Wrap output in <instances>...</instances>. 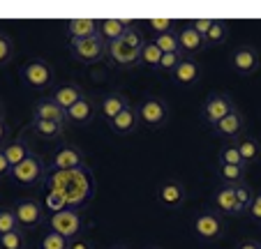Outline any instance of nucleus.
Masks as SVG:
<instances>
[{"label": "nucleus", "instance_id": "f257e3e1", "mask_svg": "<svg viewBox=\"0 0 261 249\" xmlns=\"http://www.w3.org/2000/svg\"><path fill=\"white\" fill-rule=\"evenodd\" d=\"M192 233L197 235V240L201 242H220L227 233V222L220 212H213V210H201L194 215L192 219Z\"/></svg>", "mask_w": 261, "mask_h": 249}, {"label": "nucleus", "instance_id": "f704fd0d", "mask_svg": "<svg viewBox=\"0 0 261 249\" xmlns=\"http://www.w3.org/2000/svg\"><path fill=\"white\" fill-rule=\"evenodd\" d=\"M16 229H19V222H16L14 208H0V235H5Z\"/></svg>", "mask_w": 261, "mask_h": 249}, {"label": "nucleus", "instance_id": "aec40b11", "mask_svg": "<svg viewBox=\"0 0 261 249\" xmlns=\"http://www.w3.org/2000/svg\"><path fill=\"white\" fill-rule=\"evenodd\" d=\"M127 97H125L123 93H118V90H114V93H107L102 99H99L97 104V113L104 118V120H114L116 116H118L120 111H123L125 106H127Z\"/></svg>", "mask_w": 261, "mask_h": 249}, {"label": "nucleus", "instance_id": "2eb2a0df", "mask_svg": "<svg viewBox=\"0 0 261 249\" xmlns=\"http://www.w3.org/2000/svg\"><path fill=\"white\" fill-rule=\"evenodd\" d=\"M213 205H215V212H220L222 217H236L241 215L236 203V194H233V187L229 185H220L213 191Z\"/></svg>", "mask_w": 261, "mask_h": 249}, {"label": "nucleus", "instance_id": "a211bd4d", "mask_svg": "<svg viewBox=\"0 0 261 249\" xmlns=\"http://www.w3.org/2000/svg\"><path fill=\"white\" fill-rule=\"evenodd\" d=\"M86 93L81 86H76V83H63V86H58V88L54 90V95H51V102H56L63 111H67V108H72L74 104L79 102V99H84Z\"/></svg>", "mask_w": 261, "mask_h": 249}, {"label": "nucleus", "instance_id": "473e14b6", "mask_svg": "<svg viewBox=\"0 0 261 249\" xmlns=\"http://www.w3.org/2000/svg\"><path fill=\"white\" fill-rule=\"evenodd\" d=\"M0 249H25V231L16 229L0 235Z\"/></svg>", "mask_w": 261, "mask_h": 249}, {"label": "nucleus", "instance_id": "e433bc0d", "mask_svg": "<svg viewBox=\"0 0 261 249\" xmlns=\"http://www.w3.org/2000/svg\"><path fill=\"white\" fill-rule=\"evenodd\" d=\"M67 247H69V240L54 233V231H49V233L40 240V249H67Z\"/></svg>", "mask_w": 261, "mask_h": 249}, {"label": "nucleus", "instance_id": "393cba45", "mask_svg": "<svg viewBox=\"0 0 261 249\" xmlns=\"http://www.w3.org/2000/svg\"><path fill=\"white\" fill-rule=\"evenodd\" d=\"M236 148H238V152H241L243 164H245V166L259 161V157H261V143L256 141L254 136H247V134H245V136H241L236 141Z\"/></svg>", "mask_w": 261, "mask_h": 249}, {"label": "nucleus", "instance_id": "7ed1b4c3", "mask_svg": "<svg viewBox=\"0 0 261 249\" xmlns=\"http://www.w3.org/2000/svg\"><path fill=\"white\" fill-rule=\"evenodd\" d=\"M139 122L148 129H162L169 122V106L160 97H146L141 104H137Z\"/></svg>", "mask_w": 261, "mask_h": 249}, {"label": "nucleus", "instance_id": "a18cd8bd", "mask_svg": "<svg viewBox=\"0 0 261 249\" xmlns=\"http://www.w3.org/2000/svg\"><path fill=\"white\" fill-rule=\"evenodd\" d=\"M0 120H5V108H3V104H0Z\"/></svg>", "mask_w": 261, "mask_h": 249}, {"label": "nucleus", "instance_id": "a19ab883", "mask_svg": "<svg viewBox=\"0 0 261 249\" xmlns=\"http://www.w3.org/2000/svg\"><path fill=\"white\" fill-rule=\"evenodd\" d=\"M233 249H261V242L254 238H243V240H238Z\"/></svg>", "mask_w": 261, "mask_h": 249}, {"label": "nucleus", "instance_id": "7c9ffc66", "mask_svg": "<svg viewBox=\"0 0 261 249\" xmlns=\"http://www.w3.org/2000/svg\"><path fill=\"white\" fill-rule=\"evenodd\" d=\"M153 44L158 46L162 53H180V46H178V35L176 33H167V35H155Z\"/></svg>", "mask_w": 261, "mask_h": 249}, {"label": "nucleus", "instance_id": "6ab92c4d", "mask_svg": "<svg viewBox=\"0 0 261 249\" xmlns=\"http://www.w3.org/2000/svg\"><path fill=\"white\" fill-rule=\"evenodd\" d=\"M33 120H49V122H58V125H65L67 122V116L65 111L58 106L56 102L49 99H40V102L33 104Z\"/></svg>", "mask_w": 261, "mask_h": 249}, {"label": "nucleus", "instance_id": "4468645a", "mask_svg": "<svg viewBox=\"0 0 261 249\" xmlns=\"http://www.w3.org/2000/svg\"><path fill=\"white\" fill-rule=\"evenodd\" d=\"M109 127H111V132L118 134V136H127V134H134L139 129V113H137V106H132V104H127V106L123 108V111L118 113V116L114 118V120L107 122Z\"/></svg>", "mask_w": 261, "mask_h": 249}, {"label": "nucleus", "instance_id": "49530a36", "mask_svg": "<svg viewBox=\"0 0 261 249\" xmlns=\"http://www.w3.org/2000/svg\"><path fill=\"white\" fill-rule=\"evenodd\" d=\"M114 249H127V247H114Z\"/></svg>", "mask_w": 261, "mask_h": 249}, {"label": "nucleus", "instance_id": "de8ad7c7", "mask_svg": "<svg viewBox=\"0 0 261 249\" xmlns=\"http://www.w3.org/2000/svg\"><path fill=\"white\" fill-rule=\"evenodd\" d=\"M150 249H160V247H150Z\"/></svg>", "mask_w": 261, "mask_h": 249}, {"label": "nucleus", "instance_id": "9d476101", "mask_svg": "<svg viewBox=\"0 0 261 249\" xmlns=\"http://www.w3.org/2000/svg\"><path fill=\"white\" fill-rule=\"evenodd\" d=\"M10 176L14 178L19 185H25V187L35 185V182H40L42 176H44V159H42V157H37V155L25 157L19 166H14V169H12Z\"/></svg>", "mask_w": 261, "mask_h": 249}, {"label": "nucleus", "instance_id": "dca6fc26", "mask_svg": "<svg viewBox=\"0 0 261 249\" xmlns=\"http://www.w3.org/2000/svg\"><path fill=\"white\" fill-rule=\"evenodd\" d=\"M139 53L141 51L129 46L125 39H116V42L109 44V58L118 67H134V65H139Z\"/></svg>", "mask_w": 261, "mask_h": 249}, {"label": "nucleus", "instance_id": "f03ea898", "mask_svg": "<svg viewBox=\"0 0 261 249\" xmlns=\"http://www.w3.org/2000/svg\"><path fill=\"white\" fill-rule=\"evenodd\" d=\"M67 49L76 63H84V65L102 63V60L109 56V44L99 37V35L97 37H90V39H76V42L69 39Z\"/></svg>", "mask_w": 261, "mask_h": 249}, {"label": "nucleus", "instance_id": "412c9836", "mask_svg": "<svg viewBox=\"0 0 261 249\" xmlns=\"http://www.w3.org/2000/svg\"><path fill=\"white\" fill-rule=\"evenodd\" d=\"M67 28L69 39H90V37H97V19H90V16H81V19H69L65 23Z\"/></svg>", "mask_w": 261, "mask_h": 249}, {"label": "nucleus", "instance_id": "5701e85b", "mask_svg": "<svg viewBox=\"0 0 261 249\" xmlns=\"http://www.w3.org/2000/svg\"><path fill=\"white\" fill-rule=\"evenodd\" d=\"M65 116H67V122H74V125H88V122L95 118V104L90 102L88 97H84L74 104L72 108H67Z\"/></svg>", "mask_w": 261, "mask_h": 249}, {"label": "nucleus", "instance_id": "a878e982", "mask_svg": "<svg viewBox=\"0 0 261 249\" xmlns=\"http://www.w3.org/2000/svg\"><path fill=\"white\" fill-rule=\"evenodd\" d=\"M3 155H5V159L10 161V166L14 169V166H19L21 161L25 159V157H30L33 152H30V146L23 141V139H14L12 143H7L5 148H3Z\"/></svg>", "mask_w": 261, "mask_h": 249}, {"label": "nucleus", "instance_id": "c03bdc74", "mask_svg": "<svg viewBox=\"0 0 261 249\" xmlns=\"http://www.w3.org/2000/svg\"><path fill=\"white\" fill-rule=\"evenodd\" d=\"M7 125H5V120H0V150L7 146Z\"/></svg>", "mask_w": 261, "mask_h": 249}, {"label": "nucleus", "instance_id": "bb28decb", "mask_svg": "<svg viewBox=\"0 0 261 249\" xmlns=\"http://www.w3.org/2000/svg\"><path fill=\"white\" fill-rule=\"evenodd\" d=\"M245 166H231V164H217V176H220L222 185L236 187L241 182H245Z\"/></svg>", "mask_w": 261, "mask_h": 249}, {"label": "nucleus", "instance_id": "9b49d317", "mask_svg": "<svg viewBox=\"0 0 261 249\" xmlns=\"http://www.w3.org/2000/svg\"><path fill=\"white\" fill-rule=\"evenodd\" d=\"M185 199H188V189H185V185H182L180 180H173L171 178V180L160 182L158 201L162 208H167V210H178V208H182Z\"/></svg>", "mask_w": 261, "mask_h": 249}, {"label": "nucleus", "instance_id": "20e7f679", "mask_svg": "<svg viewBox=\"0 0 261 249\" xmlns=\"http://www.w3.org/2000/svg\"><path fill=\"white\" fill-rule=\"evenodd\" d=\"M21 78H23V83L30 86V88L46 90V88H51V83H54V67L42 58H33L23 65Z\"/></svg>", "mask_w": 261, "mask_h": 249}, {"label": "nucleus", "instance_id": "0eeeda50", "mask_svg": "<svg viewBox=\"0 0 261 249\" xmlns=\"http://www.w3.org/2000/svg\"><path fill=\"white\" fill-rule=\"evenodd\" d=\"M211 129L215 136L224 139V141H229V143H236L241 136H245V116H243V111L236 106L227 118H222L215 127H211Z\"/></svg>", "mask_w": 261, "mask_h": 249}, {"label": "nucleus", "instance_id": "37998d69", "mask_svg": "<svg viewBox=\"0 0 261 249\" xmlns=\"http://www.w3.org/2000/svg\"><path fill=\"white\" fill-rule=\"evenodd\" d=\"M10 173H12V166H10V161L5 159V155H3V150H0V178L10 176Z\"/></svg>", "mask_w": 261, "mask_h": 249}, {"label": "nucleus", "instance_id": "72a5a7b5", "mask_svg": "<svg viewBox=\"0 0 261 249\" xmlns=\"http://www.w3.org/2000/svg\"><path fill=\"white\" fill-rule=\"evenodd\" d=\"M233 194H236V203H238V210H241V215H245L247 208H250L252 199H254V191H252V187L247 185V182H241V185L233 187Z\"/></svg>", "mask_w": 261, "mask_h": 249}, {"label": "nucleus", "instance_id": "4be33fe9", "mask_svg": "<svg viewBox=\"0 0 261 249\" xmlns=\"http://www.w3.org/2000/svg\"><path fill=\"white\" fill-rule=\"evenodd\" d=\"M171 76L178 86H194L201 78V67H199L197 58H182Z\"/></svg>", "mask_w": 261, "mask_h": 249}, {"label": "nucleus", "instance_id": "423d86ee", "mask_svg": "<svg viewBox=\"0 0 261 249\" xmlns=\"http://www.w3.org/2000/svg\"><path fill=\"white\" fill-rule=\"evenodd\" d=\"M49 226L54 233L63 235L67 240H74L79 238L81 231H84V219H81V215L76 210H60L49 219Z\"/></svg>", "mask_w": 261, "mask_h": 249}, {"label": "nucleus", "instance_id": "1a4fd4ad", "mask_svg": "<svg viewBox=\"0 0 261 249\" xmlns=\"http://www.w3.org/2000/svg\"><path fill=\"white\" fill-rule=\"evenodd\" d=\"M14 215H16V222H19V229L23 231H30V229H37V226L44 224V208H42L37 201L33 199H25V201H19L14 205Z\"/></svg>", "mask_w": 261, "mask_h": 249}, {"label": "nucleus", "instance_id": "79ce46f5", "mask_svg": "<svg viewBox=\"0 0 261 249\" xmlns=\"http://www.w3.org/2000/svg\"><path fill=\"white\" fill-rule=\"evenodd\" d=\"M67 249H93V242H90V240H84V238H74V240H69Z\"/></svg>", "mask_w": 261, "mask_h": 249}, {"label": "nucleus", "instance_id": "f3484780", "mask_svg": "<svg viewBox=\"0 0 261 249\" xmlns=\"http://www.w3.org/2000/svg\"><path fill=\"white\" fill-rule=\"evenodd\" d=\"M132 25L134 23L127 21V19H99L97 21V33L107 44H111V42H116V39L125 37V33H127Z\"/></svg>", "mask_w": 261, "mask_h": 249}, {"label": "nucleus", "instance_id": "39448f33", "mask_svg": "<svg viewBox=\"0 0 261 249\" xmlns=\"http://www.w3.org/2000/svg\"><path fill=\"white\" fill-rule=\"evenodd\" d=\"M233 108H236V104H233V99L227 93H213L201 106V120L206 122L208 127H215L217 122L222 118H227Z\"/></svg>", "mask_w": 261, "mask_h": 249}, {"label": "nucleus", "instance_id": "c756f323", "mask_svg": "<svg viewBox=\"0 0 261 249\" xmlns=\"http://www.w3.org/2000/svg\"><path fill=\"white\" fill-rule=\"evenodd\" d=\"M160 58H162V51L153 44V39H146V44L141 46V53H139V65H146V67L158 69Z\"/></svg>", "mask_w": 261, "mask_h": 249}, {"label": "nucleus", "instance_id": "2f4dec72", "mask_svg": "<svg viewBox=\"0 0 261 249\" xmlns=\"http://www.w3.org/2000/svg\"><path fill=\"white\" fill-rule=\"evenodd\" d=\"M217 164L245 166V164H243L241 152H238V148H236V143H227L224 148H220V152H217ZM245 169H247V166H245Z\"/></svg>", "mask_w": 261, "mask_h": 249}, {"label": "nucleus", "instance_id": "b1692460", "mask_svg": "<svg viewBox=\"0 0 261 249\" xmlns=\"http://www.w3.org/2000/svg\"><path fill=\"white\" fill-rule=\"evenodd\" d=\"M30 127H33L35 136L44 139V141H58L65 134V125L49 122V120H30Z\"/></svg>", "mask_w": 261, "mask_h": 249}, {"label": "nucleus", "instance_id": "ea45409f", "mask_svg": "<svg viewBox=\"0 0 261 249\" xmlns=\"http://www.w3.org/2000/svg\"><path fill=\"white\" fill-rule=\"evenodd\" d=\"M245 215H250L252 219L261 224V191L259 194H254V199H252V203H250V208H247Z\"/></svg>", "mask_w": 261, "mask_h": 249}, {"label": "nucleus", "instance_id": "cd10ccee", "mask_svg": "<svg viewBox=\"0 0 261 249\" xmlns=\"http://www.w3.org/2000/svg\"><path fill=\"white\" fill-rule=\"evenodd\" d=\"M227 39H229V23L222 19H213V25L206 35L208 46H220V44H224Z\"/></svg>", "mask_w": 261, "mask_h": 249}, {"label": "nucleus", "instance_id": "c9c22d12", "mask_svg": "<svg viewBox=\"0 0 261 249\" xmlns=\"http://www.w3.org/2000/svg\"><path fill=\"white\" fill-rule=\"evenodd\" d=\"M14 58V42L7 33H0V67H5Z\"/></svg>", "mask_w": 261, "mask_h": 249}, {"label": "nucleus", "instance_id": "4c0bfd02", "mask_svg": "<svg viewBox=\"0 0 261 249\" xmlns=\"http://www.w3.org/2000/svg\"><path fill=\"white\" fill-rule=\"evenodd\" d=\"M182 60L180 53H162V58H160V65H158V72L162 74H173V69L178 67V63Z\"/></svg>", "mask_w": 261, "mask_h": 249}, {"label": "nucleus", "instance_id": "58836bf2", "mask_svg": "<svg viewBox=\"0 0 261 249\" xmlns=\"http://www.w3.org/2000/svg\"><path fill=\"white\" fill-rule=\"evenodd\" d=\"M188 25H190L192 30H197L201 37H206L208 30H211V25H213V19H192Z\"/></svg>", "mask_w": 261, "mask_h": 249}, {"label": "nucleus", "instance_id": "c85d7f7f", "mask_svg": "<svg viewBox=\"0 0 261 249\" xmlns=\"http://www.w3.org/2000/svg\"><path fill=\"white\" fill-rule=\"evenodd\" d=\"M146 25L153 37L155 35L176 33V19H169V16H150V19H146Z\"/></svg>", "mask_w": 261, "mask_h": 249}, {"label": "nucleus", "instance_id": "ddd939ff", "mask_svg": "<svg viewBox=\"0 0 261 249\" xmlns=\"http://www.w3.org/2000/svg\"><path fill=\"white\" fill-rule=\"evenodd\" d=\"M176 35H178V46H180L182 58H194V56H199L201 51H206V46H208L206 37H201V35H199L197 30H192L190 25L180 28Z\"/></svg>", "mask_w": 261, "mask_h": 249}, {"label": "nucleus", "instance_id": "f8f14e48", "mask_svg": "<svg viewBox=\"0 0 261 249\" xmlns=\"http://www.w3.org/2000/svg\"><path fill=\"white\" fill-rule=\"evenodd\" d=\"M84 164L86 157L76 146H63L51 157V169L54 171H74V169H84Z\"/></svg>", "mask_w": 261, "mask_h": 249}, {"label": "nucleus", "instance_id": "6e6552de", "mask_svg": "<svg viewBox=\"0 0 261 249\" xmlns=\"http://www.w3.org/2000/svg\"><path fill=\"white\" fill-rule=\"evenodd\" d=\"M231 67L241 76H254L261 67V53L250 44L238 46L231 53Z\"/></svg>", "mask_w": 261, "mask_h": 249}]
</instances>
